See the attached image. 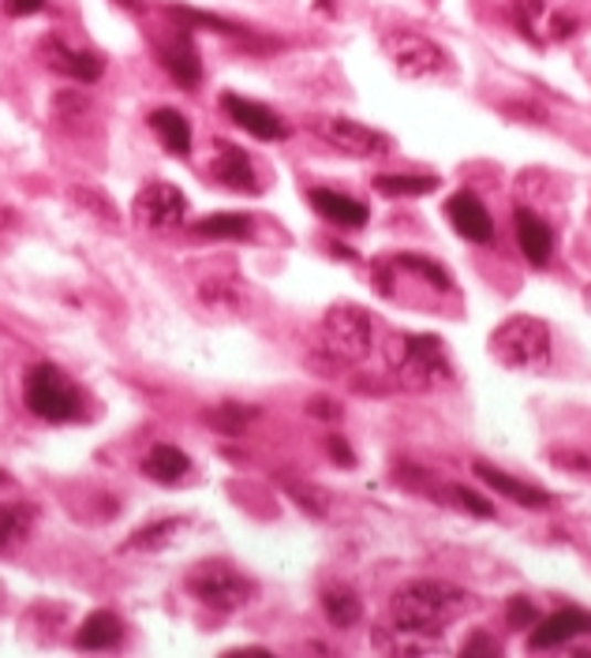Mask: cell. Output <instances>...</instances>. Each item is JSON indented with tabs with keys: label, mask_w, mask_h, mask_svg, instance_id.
Wrapping results in <instances>:
<instances>
[{
	"label": "cell",
	"mask_w": 591,
	"mask_h": 658,
	"mask_svg": "<svg viewBox=\"0 0 591 658\" xmlns=\"http://www.w3.org/2000/svg\"><path fill=\"white\" fill-rule=\"evenodd\" d=\"M318 139H326L334 150L348 153V158H378V153H390V139L382 131L367 128L360 120H348V116H323L315 120Z\"/></svg>",
	"instance_id": "cell-8"
},
{
	"label": "cell",
	"mask_w": 591,
	"mask_h": 658,
	"mask_svg": "<svg viewBox=\"0 0 591 658\" xmlns=\"http://www.w3.org/2000/svg\"><path fill=\"white\" fill-rule=\"evenodd\" d=\"M547 26H550V38H569V34L577 31V23L569 15H550Z\"/></svg>",
	"instance_id": "cell-37"
},
{
	"label": "cell",
	"mask_w": 591,
	"mask_h": 658,
	"mask_svg": "<svg viewBox=\"0 0 591 658\" xmlns=\"http://www.w3.org/2000/svg\"><path fill=\"white\" fill-rule=\"evenodd\" d=\"M312 206L326 221H334V225H341V229H360V225H367V217H371L363 202L348 199V195H341V191H329V188L312 191Z\"/></svg>",
	"instance_id": "cell-19"
},
{
	"label": "cell",
	"mask_w": 591,
	"mask_h": 658,
	"mask_svg": "<svg viewBox=\"0 0 591 658\" xmlns=\"http://www.w3.org/2000/svg\"><path fill=\"white\" fill-rule=\"evenodd\" d=\"M386 367H390L397 385L415 390V393H428V390H434V385L453 379L445 344L439 341V337H428V333L393 337V341L386 344Z\"/></svg>",
	"instance_id": "cell-2"
},
{
	"label": "cell",
	"mask_w": 591,
	"mask_h": 658,
	"mask_svg": "<svg viewBox=\"0 0 591 658\" xmlns=\"http://www.w3.org/2000/svg\"><path fill=\"white\" fill-rule=\"evenodd\" d=\"M312 412H315V415H326V420H334V415H337V404L315 401V404H312Z\"/></svg>",
	"instance_id": "cell-40"
},
{
	"label": "cell",
	"mask_w": 591,
	"mask_h": 658,
	"mask_svg": "<svg viewBox=\"0 0 591 658\" xmlns=\"http://www.w3.org/2000/svg\"><path fill=\"white\" fill-rule=\"evenodd\" d=\"M397 266L401 269H409V274H415V277H423L428 285H434V288H450V274L439 266V263H431V258H423V255H401L397 258Z\"/></svg>",
	"instance_id": "cell-30"
},
{
	"label": "cell",
	"mask_w": 591,
	"mask_h": 658,
	"mask_svg": "<svg viewBox=\"0 0 591 658\" xmlns=\"http://www.w3.org/2000/svg\"><path fill=\"white\" fill-rule=\"evenodd\" d=\"M445 214H450L453 229H457L464 240H472V244H490L494 240V221L487 214V206H483L472 191H457V195L445 202Z\"/></svg>",
	"instance_id": "cell-14"
},
{
	"label": "cell",
	"mask_w": 591,
	"mask_h": 658,
	"mask_svg": "<svg viewBox=\"0 0 591 658\" xmlns=\"http://www.w3.org/2000/svg\"><path fill=\"white\" fill-rule=\"evenodd\" d=\"M210 172H214L218 183H225L229 191H240V195H258V191H263L255 164H251V158L244 150L232 147V142H221V147H218Z\"/></svg>",
	"instance_id": "cell-13"
},
{
	"label": "cell",
	"mask_w": 591,
	"mask_h": 658,
	"mask_svg": "<svg viewBox=\"0 0 591 658\" xmlns=\"http://www.w3.org/2000/svg\"><path fill=\"white\" fill-rule=\"evenodd\" d=\"M131 214L147 229H177L183 225V217H188V195H183L177 183L154 180L135 195Z\"/></svg>",
	"instance_id": "cell-9"
},
{
	"label": "cell",
	"mask_w": 591,
	"mask_h": 658,
	"mask_svg": "<svg viewBox=\"0 0 591 658\" xmlns=\"http://www.w3.org/2000/svg\"><path fill=\"white\" fill-rule=\"evenodd\" d=\"M183 528V520H158V524H147V528H139L135 535L124 543V550L128 554H147V550H161V546H169L172 543V535Z\"/></svg>",
	"instance_id": "cell-25"
},
{
	"label": "cell",
	"mask_w": 591,
	"mask_h": 658,
	"mask_svg": "<svg viewBox=\"0 0 591 658\" xmlns=\"http://www.w3.org/2000/svg\"><path fill=\"white\" fill-rule=\"evenodd\" d=\"M188 592L202 606L218 609V614H236V609H244L255 598V580L225 565V561H202L196 573L188 576Z\"/></svg>",
	"instance_id": "cell-6"
},
{
	"label": "cell",
	"mask_w": 591,
	"mask_h": 658,
	"mask_svg": "<svg viewBox=\"0 0 591 658\" xmlns=\"http://www.w3.org/2000/svg\"><path fill=\"white\" fill-rule=\"evenodd\" d=\"M42 56L45 64L53 67L56 75H64V79H75V83H98L102 72H105V61L98 53H83V50H72L61 38H45L42 42Z\"/></svg>",
	"instance_id": "cell-12"
},
{
	"label": "cell",
	"mask_w": 591,
	"mask_h": 658,
	"mask_svg": "<svg viewBox=\"0 0 591 658\" xmlns=\"http://www.w3.org/2000/svg\"><path fill=\"white\" fill-rule=\"evenodd\" d=\"M23 401L38 420L67 423L83 412V393L75 390V382L64 371H56L53 363H34L23 379Z\"/></svg>",
	"instance_id": "cell-5"
},
{
	"label": "cell",
	"mask_w": 591,
	"mask_h": 658,
	"mask_svg": "<svg viewBox=\"0 0 591 658\" xmlns=\"http://www.w3.org/2000/svg\"><path fill=\"white\" fill-rule=\"evenodd\" d=\"M468 592L445 584V580H412V584L397 587L390 598L393 628L434 640L445 625H453L468 609Z\"/></svg>",
	"instance_id": "cell-1"
},
{
	"label": "cell",
	"mask_w": 591,
	"mask_h": 658,
	"mask_svg": "<svg viewBox=\"0 0 591 658\" xmlns=\"http://www.w3.org/2000/svg\"><path fill=\"white\" fill-rule=\"evenodd\" d=\"M374 341V318L360 304H334L318 329V348L334 367H352L371 355Z\"/></svg>",
	"instance_id": "cell-4"
},
{
	"label": "cell",
	"mask_w": 591,
	"mask_h": 658,
	"mask_svg": "<svg viewBox=\"0 0 591 658\" xmlns=\"http://www.w3.org/2000/svg\"><path fill=\"white\" fill-rule=\"evenodd\" d=\"M513 225H517V244H520V251H525L528 263L547 266L550 263V247H555V236H550L547 221L536 217L525 206H517V214H513Z\"/></svg>",
	"instance_id": "cell-18"
},
{
	"label": "cell",
	"mask_w": 591,
	"mask_h": 658,
	"mask_svg": "<svg viewBox=\"0 0 591 658\" xmlns=\"http://www.w3.org/2000/svg\"><path fill=\"white\" fill-rule=\"evenodd\" d=\"M476 476L487 482L494 494H502V498L517 501V506H525V509H547L550 506L547 490L531 487V482H525V479H513L509 471L494 468V464H487V460H476Z\"/></svg>",
	"instance_id": "cell-15"
},
{
	"label": "cell",
	"mask_w": 591,
	"mask_h": 658,
	"mask_svg": "<svg viewBox=\"0 0 591 658\" xmlns=\"http://www.w3.org/2000/svg\"><path fill=\"white\" fill-rule=\"evenodd\" d=\"M150 128L158 131L161 147L169 153H177V158H188V153H191V124H188V116H183V113H177V109L150 113Z\"/></svg>",
	"instance_id": "cell-22"
},
{
	"label": "cell",
	"mask_w": 591,
	"mask_h": 658,
	"mask_svg": "<svg viewBox=\"0 0 591 658\" xmlns=\"http://www.w3.org/2000/svg\"><path fill=\"white\" fill-rule=\"evenodd\" d=\"M329 457H334L337 464H345V468H352L356 464V457L348 453V442H341V438H329Z\"/></svg>",
	"instance_id": "cell-38"
},
{
	"label": "cell",
	"mask_w": 591,
	"mask_h": 658,
	"mask_svg": "<svg viewBox=\"0 0 591 658\" xmlns=\"http://www.w3.org/2000/svg\"><path fill=\"white\" fill-rule=\"evenodd\" d=\"M285 490L293 494V498H296L307 512H315V517H323V512H326V494H323V490L299 487V482H285Z\"/></svg>",
	"instance_id": "cell-34"
},
{
	"label": "cell",
	"mask_w": 591,
	"mask_h": 658,
	"mask_svg": "<svg viewBox=\"0 0 591 658\" xmlns=\"http://www.w3.org/2000/svg\"><path fill=\"white\" fill-rule=\"evenodd\" d=\"M255 408H247V404H218V408L207 412V423L221 434H244L251 427V420H255Z\"/></svg>",
	"instance_id": "cell-27"
},
{
	"label": "cell",
	"mask_w": 591,
	"mask_h": 658,
	"mask_svg": "<svg viewBox=\"0 0 591 658\" xmlns=\"http://www.w3.org/2000/svg\"><path fill=\"white\" fill-rule=\"evenodd\" d=\"M386 53H390L397 72L409 75V79H431V75H442L450 67V53L439 42H431L428 34L415 31L390 34L386 38Z\"/></svg>",
	"instance_id": "cell-7"
},
{
	"label": "cell",
	"mask_w": 591,
	"mask_h": 658,
	"mask_svg": "<svg viewBox=\"0 0 591 658\" xmlns=\"http://www.w3.org/2000/svg\"><path fill=\"white\" fill-rule=\"evenodd\" d=\"M196 236L202 240H247L251 221L244 214H214L196 221Z\"/></svg>",
	"instance_id": "cell-24"
},
{
	"label": "cell",
	"mask_w": 591,
	"mask_h": 658,
	"mask_svg": "<svg viewBox=\"0 0 591 658\" xmlns=\"http://www.w3.org/2000/svg\"><path fill=\"white\" fill-rule=\"evenodd\" d=\"M4 8L12 15H34V12H42V8H45V0H4Z\"/></svg>",
	"instance_id": "cell-36"
},
{
	"label": "cell",
	"mask_w": 591,
	"mask_h": 658,
	"mask_svg": "<svg viewBox=\"0 0 591 658\" xmlns=\"http://www.w3.org/2000/svg\"><path fill=\"white\" fill-rule=\"evenodd\" d=\"M490 355L509 371H547L550 367V326L536 315H513L494 326Z\"/></svg>",
	"instance_id": "cell-3"
},
{
	"label": "cell",
	"mask_w": 591,
	"mask_h": 658,
	"mask_svg": "<svg viewBox=\"0 0 591 658\" xmlns=\"http://www.w3.org/2000/svg\"><path fill=\"white\" fill-rule=\"evenodd\" d=\"M169 15H172V19H180L183 31H196V26H207V31H218V34H240V26H236V23H229V19H221V15L196 12V8H177V4H172V8H169Z\"/></svg>",
	"instance_id": "cell-29"
},
{
	"label": "cell",
	"mask_w": 591,
	"mask_h": 658,
	"mask_svg": "<svg viewBox=\"0 0 591 658\" xmlns=\"http://www.w3.org/2000/svg\"><path fill=\"white\" fill-rule=\"evenodd\" d=\"M506 622H509L513 628L536 625V622H539V609L531 606L525 595H513V598H509V606H506Z\"/></svg>",
	"instance_id": "cell-33"
},
{
	"label": "cell",
	"mask_w": 591,
	"mask_h": 658,
	"mask_svg": "<svg viewBox=\"0 0 591 658\" xmlns=\"http://www.w3.org/2000/svg\"><path fill=\"white\" fill-rule=\"evenodd\" d=\"M580 633H591V617L584 614V609H558L555 617L539 622V628H531L528 644L536 647V651H547V647L569 644Z\"/></svg>",
	"instance_id": "cell-16"
},
{
	"label": "cell",
	"mask_w": 591,
	"mask_h": 658,
	"mask_svg": "<svg viewBox=\"0 0 591 658\" xmlns=\"http://www.w3.org/2000/svg\"><path fill=\"white\" fill-rule=\"evenodd\" d=\"M450 498L457 501V506H468V512H476V517H483V520L494 517V506H490V501H483L479 494H472V490H464V487H453Z\"/></svg>",
	"instance_id": "cell-35"
},
{
	"label": "cell",
	"mask_w": 591,
	"mask_h": 658,
	"mask_svg": "<svg viewBox=\"0 0 591 658\" xmlns=\"http://www.w3.org/2000/svg\"><path fill=\"white\" fill-rule=\"evenodd\" d=\"M158 56H161V67L172 75V83H180L183 91H196L202 83V61H199V50L196 42H191V31H180L161 38L158 42Z\"/></svg>",
	"instance_id": "cell-10"
},
{
	"label": "cell",
	"mask_w": 591,
	"mask_h": 658,
	"mask_svg": "<svg viewBox=\"0 0 591 658\" xmlns=\"http://www.w3.org/2000/svg\"><path fill=\"white\" fill-rule=\"evenodd\" d=\"M542 12H547V4H542V0H517V4H513V15H517L520 34H528L531 42H539L536 23H539Z\"/></svg>",
	"instance_id": "cell-32"
},
{
	"label": "cell",
	"mask_w": 591,
	"mask_h": 658,
	"mask_svg": "<svg viewBox=\"0 0 591 658\" xmlns=\"http://www.w3.org/2000/svg\"><path fill=\"white\" fill-rule=\"evenodd\" d=\"M34 524H38V509L27 506V501L0 506V554H15L31 539Z\"/></svg>",
	"instance_id": "cell-20"
},
{
	"label": "cell",
	"mask_w": 591,
	"mask_h": 658,
	"mask_svg": "<svg viewBox=\"0 0 591 658\" xmlns=\"http://www.w3.org/2000/svg\"><path fill=\"white\" fill-rule=\"evenodd\" d=\"M221 109L229 113V120L236 124V128H244L247 135H255V139H263V142H277L288 135L285 120H281L277 113H270L266 105H258L251 98H240V94H225V98H221Z\"/></svg>",
	"instance_id": "cell-11"
},
{
	"label": "cell",
	"mask_w": 591,
	"mask_h": 658,
	"mask_svg": "<svg viewBox=\"0 0 591 658\" xmlns=\"http://www.w3.org/2000/svg\"><path fill=\"white\" fill-rule=\"evenodd\" d=\"M199 296L210 311H225V315L244 311V293H240V285H232V280H207Z\"/></svg>",
	"instance_id": "cell-28"
},
{
	"label": "cell",
	"mask_w": 591,
	"mask_h": 658,
	"mask_svg": "<svg viewBox=\"0 0 591 658\" xmlns=\"http://www.w3.org/2000/svg\"><path fill=\"white\" fill-rule=\"evenodd\" d=\"M120 4H128V8H139V0H120Z\"/></svg>",
	"instance_id": "cell-42"
},
{
	"label": "cell",
	"mask_w": 591,
	"mask_h": 658,
	"mask_svg": "<svg viewBox=\"0 0 591 658\" xmlns=\"http://www.w3.org/2000/svg\"><path fill=\"white\" fill-rule=\"evenodd\" d=\"M72 199L83 202V206L91 210V214H98L102 221H109V225H116V221H120V214H116V206L102 195V191H94V188H72Z\"/></svg>",
	"instance_id": "cell-31"
},
{
	"label": "cell",
	"mask_w": 591,
	"mask_h": 658,
	"mask_svg": "<svg viewBox=\"0 0 591 658\" xmlns=\"http://www.w3.org/2000/svg\"><path fill=\"white\" fill-rule=\"evenodd\" d=\"M464 651H498V647H494L490 640H483V636H476L472 644H464Z\"/></svg>",
	"instance_id": "cell-39"
},
{
	"label": "cell",
	"mask_w": 591,
	"mask_h": 658,
	"mask_svg": "<svg viewBox=\"0 0 591 658\" xmlns=\"http://www.w3.org/2000/svg\"><path fill=\"white\" fill-rule=\"evenodd\" d=\"M188 471H191L188 453L177 449V445H169V442L150 445L147 457H143V476L161 482V487H177V482H183Z\"/></svg>",
	"instance_id": "cell-17"
},
{
	"label": "cell",
	"mask_w": 591,
	"mask_h": 658,
	"mask_svg": "<svg viewBox=\"0 0 591 658\" xmlns=\"http://www.w3.org/2000/svg\"><path fill=\"white\" fill-rule=\"evenodd\" d=\"M323 609L329 617V625L337 628H352L363 617V603L352 587H326L323 592Z\"/></svg>",
	"instance_id": "cell-23"
},
{
	"label": "cell",
	"mask_w": 591,
	"mask_h": 658,
	"mask_svg": "<svg viewBox=\"0 0 591 658\" xmlns=\"http://www.w3.org/2000/svg\"><path fill=\"white\" fill-rule=\"evenodd\" d=\"M434 188H439V177H390V172L374 177V191H382V195H390V199L431 195Z\"/></svg>",
	"instance_id": "cell-26"
},
{
	"label": "cell",
	"mask_w": 591,
	"mask_h": 658,
	"mask_svg": "<svg viewBox=\"0 0 591 658\" xmlns=\"http://www.w3.org/2000/svg\"><path fill=\"white\" fill-rule=\"evenodd\" d=\"M120 636H124L120 617H116L113 609H94L80 625V633H75V644H80L83 651H109V647L120 644Z\"/></svg>",
	"instance_id": "cell-21"
},
{
	"label": "cell",
	"mask_w": 591,
	"mask_h": 658,
	"mask_svg": "<svg viewBox=\"0 0 591 658\" xmlns=\"http://www.w3.org/2000/svg\"><path fill=\"white\" fill-rule=\"evenodd\" d=\"M8 487H12V476H8V471L0 468V490H8Z\"/></svg>",
	"instance_id": "cell-41"
}]
</instances>
